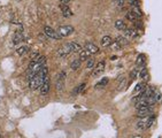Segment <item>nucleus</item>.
Returning <instances> with one entry per match:
<instances>
[{
    "mask_svg": "<svg viewBox=\"0 0 162 138\" xmlns=\"http://www.w3.org/2000/svg\"><path fill=\"white\" fill-rule=\"evenodd\" d=\"M47 73H48L47 67H46V66L42 67V69H40V70L32 77V80L29 81V82H30V83H29L30 89H31V90H37V89H39L40 85L43 84L44 80L47 77Z\"/></svg>",
    "mask_w": 162,
    "mask_h": 138,
    "instance_id": "nucleus-1",
    "label": "nucleus"
},
{
    "mask_svg": "<svg viewBox=\"0 0 162 138\" xmlns=\"http://www.w3.org/2000/svg\"><path fill=\"white\" fill-rule=\"evenodd\" d=\"M65 82H66V73L65 71H60L56 75V81H55V86L56 90L59 92H62L65 89Z\"/></svg>",
    "mask_w": 162,
    "mask_h": 138,
    "instance_id": "nucleus-2",
    "label": "nucleus"
},
{
    "mask_svg": "<svg viewBox=\"0 0 162 138\" xmlns=\"http://www.w3.org/2000/svg\"><path fill=\"white\" fill-rule=\"evenodd\" d=\"M152 112H153V106H148V105L137 106V114H138V116H147V115H151Z\"/></svg>",
    "mask_w": 162,
    "mask_h": 138,
    "instance_id": "nucleus-3",
    "label": "nucleus"
},
{
    "mask_svg": "<svg viewBox=\"0 0 162 138\" xmlns=\"http://www.w3.org/2000/svg\"><path fill=\"white\" fill-rule=\"evenodd\" d=\"M44 33L48 37V38H52V39H61L62 37L60 36V33L58 31H55L54 29H52L51 27H45L44 28Z\"/></svg>",
    "mask_w": 162,
    "mask_h": 138,
    "instance_id": "nucleus-4",
    "label": "nucleus"
},
{
    "mask_svg": "<svg viewBox=\"0 0 162 138\" xmlns=\"http://www.w3.org/2000/svg\"><path fill=\"white\" fill-rule=\"evenodd\" d=\"M74 32V27L71 25H62L59 28V33L61 37H67Z\"/></svg>",
    "mask_w": 162,
    "mask_h": 138,
    "instance_id": "nucleus-5",
    "label": "nucleus"
},
{
    "mask_svg": "<svg viewBox=\"0 0 162 138\" xmlns=\"http://www.w3.org/2000/svg\"><path fill=\"white\" fill-rule=\"evenodd\" d=\"M127 44H128V39H127L125 37H123V36H117V37L115 38V43H114L115 48H121V47L125 46Z\"/></svg>",
    "mask_w": 162,
    "mask_h": 138,
    "instance_id": "nucleus-6",
    "label": "nucleus"
},
{
    "mask_svg": "<svg viewBox=\"0 0 162 138\" xmlns=\"http://www.w3.org/2000/svg\"><path fill=\"white\" fill-rule=\"evenodd\" d=\"M60 9H61V13L65 17H71L74 15V13L71 12V9L66 5V3H61L60 5Z\"/></svg>",
    "mask_w": 162,
    "mask_h": 138,
    "instance_id": "nucleus-7",
    "label": "nucleus"
},
{
    "mask_svg": "<svg viewBox=\"0 0 162 138\" xmlns=\"http://www.w3.org/2000/svg\"><path fill=\"white\" fill-rule=\"evenodd\" d=\"M40 93L42 94H47L48 93V91H50V78H48V76L44 80V82H43V84L40 85Z\"/></svg>",
    "mask_w": 162,
    "mask_h": 138,
    "instance_id": "nucleus-8",
    "label": "nucleus"
},
{
    "mask_svg": "<svg viewBox=\"0 0 162 138\" xmlns=\"http://www.w3.org/2000/svg\"><path fill=\"white\" fill-rule=\"evenodd\" d=\"M103 70H105V61H101V62H99L98 65L94 66L92 75H93V76H98V75L101 74Z\"/></svg>",
    "mask_w": 162,
    "mask_h": 138,
    "instance_id": "nucleus-9",
    "label": "nucleus"
},
{
    "mask_svg": "<svg viewBox=\"0 0 162 138\" xmlns=\"http://www.w3.org/2000/svg\"><path fill=\"white\" fill-rule=\"evenodd\" d=\"M66 46L68 47V50L73 53V52H80L82 51V46L77 43H74V41H70V43H67Z\"/></svg>",
    "mask_w": 162,
    "mask_h": 138,
    "instance_id": "nucleus-10",
    "label": "nucleus"
},
{
    "mask_svg": "<svg viewBox=\"0 0 162 138\" xmlns=\"http://www.w3.org/2000/svg\"><path fill=\"white\" fill-rule=\"evenodd\" d=\"M85 48H86V51H88L91 54H95V53L99 52V47L95 46L93 43H86V44H85Z\"/></svg>",
    "mask_w": 162,
    "mask_h": 138,
    "instance_id": "nucleus-11",
    "label": "nucleus"
},
{
    "mask_svg": "<svg viewBox=\"0 0 162 138\" xmlns=\"http://www.w3.org/2000/svg\"><path fill=\"white\" fill-rule=\"evenodd\" d=\"M123 31H124L125 37H129V38H136V37L138 36L137 30H135V29H132V28H129V29H127V28H125Z\"/></svg>",
    "mask_w": 162,
    "mask_h": 138,
    "instance_id": "nucleus-12",
    "label": "nucleus"
},
{
    "mask_svg": "<svg viewBox=\"0 0 162 138\" xmlns=\"http://www.w3.org/2000/svg\"><path fill=\"white\" fill-rule=\"evenodd\" d=\"M23 40H25V37L23 36V33H22V31H17L15 35H14V38H13V41H14V44H20L21 41H23Z\"/></svg>",
    "mask_w": 162,
    "mask_h": 138,
    "instance_id": "nucleus-13",
    "label": "nucleus"
},
{
    "mask_svg": "<svg viewBox=\"0 0 162 138\" xmlns=\"http://www.w3.org/2000/svg\"><path fill=\"white\" fill-rule=\"evenodd\" d=\"M70 53H71V52H70V51L68 50V47L65 45L62 48H60V50L56 52V55H58L59 58H65V56H68Z\"/></svg>",
    "mask_w": 162,
    "mask_h": 138,
    "instance_id": "nucleus-14",
    "label": "nucleus"
},
{
    "mask_svg": "<svg viewBox=\"0 0 162 138\" xmlns=\"http://www.w3.org/2000/svg\"><path fill=\"white\" fill-rule=\"evenodd\" d=\"M136 65L137 67H144L146 65V56L144 54H139L137 56V60H136Z\"/></svg>",
    "mask_w": 162,
    "mask_h": 138,
    "instance_id": "nucleus-15",
    "label": "nucleus"
},
{
    "mask_svg": "<svg viewBox=\"0 0 162 138\" xmlns=\"http://www.w3.org/2000/svg\"><path fill=\"white\" fill-rule=\"evenodd\" d=\"M125 17H127L129 21H131V22H136V21L139 18V15H138V14H136L133 10H130V12H128V13H127Z\"/></svg>",
    "mask_w": 162,
    "mask_h": 138,
    "instance_id": "nucleus-16",
    "label": "nucleus"
},
{
    "mask_svg": "<svg viewBox=\"0 0 162 138\" xmlns=\"http://www.w3.org/2000/svg\"><path fill=\"white\" fill-rule=\"evenodd\" d=\"M85 88H86V84H85V83H81L78 86H76V88L73 90V94H80L81 92L84 91Z\"/></svg>",
    "mask_w": 162,
    "mask_h": 138,
    "instance_id": "nucleus-17",
    "label": "nucleus"
},
{
    "mask_svg": "<svg viewBox=\"0 0 162 138\" xmlns=\"http://www.w3.org/2000/svg\"><path fill=\"white\" fill-rule=\"evenodd\" d=\"M100 43H101V46H108L112 43V37L110 36H103L101 38V41Z\"/></svg>",
    "mask_w": 162,
    "mask_h": 138,
    "instance_id": "nucleus-18",
    "label": "nucleus"
},
{
    "mask_svg": "<svg viewBox=\"0 0 162 138\" xmlns=\"http://www.w3.org/2000/svg\"><path fill=\"white\" fill-rule=\"evenodd\" d=\"M90 52L88 51H86V50H84V51H80V60L81 61H85V60H87L88 58H90Z\"/></svg>",
    "mask_w": 162,
    "mask_h": 138,
    "instance_id": "nucleus-19",
    "label": "nucleus"
},
{
    "mask_svg": "<svg viewBox=\"0 0 162 138\" xmlns=\"http://www.w3.org/2000/svg\"><path fill=\"white\" fill-rule=\"evenodd\" d=\"M115 28H116L117 30H124V29L127 28V25H125L124 21H122V20H117V21L115 22Z\"/></svg>",
    "mask_w": 162,
    "mask_h": 138,
    "instance_id": "nucleus-20",
    "label": "nucleus"
},
{
    "mask_svg": "<svg viewBox=\"0 0 162 138\" xmlns=\"http://www.w3.org/2000/svg\"><path fill=\"white\" fill-rule=\"evenodd\" d=\"M29 51V46H20L17 50H16V53L18 54V55H23V54H25L27 52Z\"/></svg>",
    "mask_w": 162,
    "mask_h": 138,
    "instance_id": "nucleus-21",
    "label": "nucleus"
},
{
    "mask_svg": "<svg viewBox=\"0 0 162 138\" xmlns=\"http://www.w3.org/2000/svg\"><path fill=\"white\" fill-rule=\"evenodd\" d=\"M144 89H145V84L144 83H138L137 85H136V88H135V93H142L143 91H144Z\"/></svg>",
    "mask_w": 162,
    "mask_h": 138,
    "instance_id": "nucleus-22",
    "label": "nucleus"
},
{
    "mask_svg": "<svg viewBox=\"0 0 162 138\" xmlns=\"http://www.w3.org/2000/svg\"><path fill=\"white\" fill-rule=\"evenodd\" d=\"M81 63H82V61L80 60V59H77V60H74V61L71 62L70 67H71L73 70H76V69H78V68L81 67Z\"/></svg>",
    "mask_w": 162,
    "mask_h": 138,
    "instance_id": "nucleus-23",
    "label": "nucleus"
},
{
    "mask_svg": "<svg viewBox=\"0 0 162 138\" xmlns=\"http://www.w3.org/2000/svg\"><path fill=\"white\" fill-rule=\"evenodd\" d=\"M139 77H142L143 80H146L148 77V70L146 68H143L142 70H139Z\"/></svg>",
    "mask_w": 162,
    "mask_h": 138,
    "instance_id": "nucleus-24",
    "label": "nucleus"
},
{
    "mask_svg": "<svg viewBox=\"0 0 162 138\" xmlns=\"http://www.w3.org/2000/svg\"><path fill=\"white\" fill-rule=\"evenodd\" d=\"M108 81H109V80H108L107 77H103L102 80H100V81H99V83L95 85V88H100V86L102 88V86H106V85H107V83H108Z\"/></svg>",
    "mask_w": 162,
    "mask_h": 138,
    "instance_id": "nucleus-25",
    "label": "nucleus"
},
{
    "mask_svg": "<svg viewBox=\"0 0 162 138\" xmlns=\"http://www.w3.org/2000/svg\"><path fill=\"white\" fill-rule=\"evenodd\" d=\"M94 60L93 59H91V58H88L87 59V62H86V68L87 69H93L94 68Z\"/></svg>",
    "mask_w": 162,
    "mask_h": 138,
    "instance_id": "nucleus-26",
    "label": "nucleus"
},
{
    "mask_svg": "<svg viewBox=\"0 0 162 138\" xmlns=\"http://www.w3.org/2000/svg\"><path fill=\"white\" fill-rule=\"evenodd\" d=\"M137 76H139V69H138V68H135V69L131 71L130 77H131V80H135Z\"/></svg>",
    "mask_w": 162,
    "mask_h": 138,
    "instance_id": "nucleus-27",
    "label": "nucleus"
},
{
    "mask_svg": "<svg viewBox=\"0 0 162 138\" xmlns=\"http://www.w3.org/2000/svg\"><path fill=\"white\" fill-rule=\"evenodd\" d=\"M154 121H155V118H154V116H150V119L147 120V124H146V128H147V129H150V128H151V127L153 126Z\"/></svg>",
    "mask_w": 162,
    "mask_h": 138,
    "instance_id": "nucleus-28",
    "label": "nucleus"
},
{
    "mask_svg": "<svg viewBox=\"0 0 162 138\" xmlns=\"http://www.w3.org/2000/svg\"><path fill=\"white\" fill-rule=\"evenodd\" d=\"M125 84H127V80H125V78H123V80H122V82L118 84V86H117V90H122V89H123V86H124Z\"/></svg>",
    "mask_w": 162,
    "mask_h": 138,
    "instance_id": "nucleus-29",
    "label": "nucleus"
},
{
    "mask_svg": "<svg viewBox=\"0 0 162 138\" xmlns=\"http://www.w3.org/2000/svg\"><path fill=\"white\" fill-rule=\"evenodd\" d=\"M130 5L132 7H138L140 5V2H139V0H130Z\"/></svg>",
    "mask_w": 162,
    "mask_h": 138,
    "instance_id": "nucleus-30",
    "label": "nucleus"
},
{
    "mask_svg": "<svg viewBox=\"0 0 162 138\" xmlns=\"http://www.w3.org/2000/svg\"><path fill=\"white\" fill-rule=\"evenodd\" d=\"M124 1L125 0H114V3L117 6V7H122L124 5Z\"/></svg>",
    "mask_w": 162,
    "mask_h": 138,
    "instance_id": "nucleus-31",
    "label": "nucleus"
},
{
    "mask_svg": "<svg viewBox=\"0 0 162 138\" xmlns=\"http://www.w3.org/2000/svg\"><path fill=\"white\" fill-rule=\"evenodd\" d=\"M47 38H48V37H47L46 35H45V36H44V35H39V39H40V40H43V41H46V40H47Z\"/></svg>",
    "mask_w": 162,
    "mask_h": 138,
    "instance_id": "nucleus-32",
    "label": "nucleus"
},
{
    "mask_svg": "<svg viewBox=\"0 0 162 138\" xmlns=\"http://www.w3.org/2000/svg\"><path fill=\"white\" fill-rule=\"evenodd\" d=\"M60 2H61V3H66V5H67V3H69V2H70V0H60Z\"/></svg>",
    "mask_w": 162,
    "mask_h": 138,
    "instance_id": "nucleus-33",
    "label": "nucleus"
},
{
    "mask_svg": "<svg viewBox=\"0 0 162 138\" xmlns=\"http://www.w3.org/2000/svg\"><path fill=\"white\" fill-rule=\"evenodd\" d=\"M133 138H143V137H142V136H135Z\"/></svg>",
    "mask_w": 162,
    "mask_h": 138,
    "instance_id": "nucleus-34",
    "label": "nucleus"
}]
</instances>
